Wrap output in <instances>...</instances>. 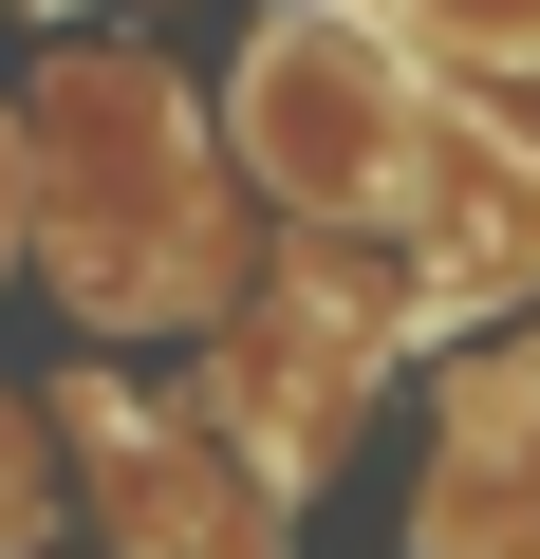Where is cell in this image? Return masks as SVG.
Returning <instances> with one entry per match:
<instances>
[{
	"label": "cell",
	"mask_w": 540,
	"mask_h": 559,
	"mask_svg": "<svg viewBox=\"0 0 540 559\" xmlns=\"http://www.w3.org/2000/svg\"><path fill=\"white\" fill-rule=\"evenodd\" d=\"M242 150L280 168L299 205H392V187H410V94H392V57H373L355 20H261V57H242Z\"/></svg>",
	"instance_id": "cell-1"
},
{
	"label": "cell",
	"mask_w": 540,
	"mask_h": 559,
	"mask_svg": "<svg viewBox=\"0 0 540 559\" xmlns=\"http://www.w3.org/2000/svg\"><path fill=\"white\" fill-rule=\"evenodd\" d=\"M94 448H112V485H131V559H280L205 466H168V429H131V411H94Z\"/></svg>",
	"instance_id": "cell-2"
},
{
	"label": "cell",
	"mask_w": 540,
	"mask_h": 559,
	"mask_svg": "<svg viewBox=\"0 0 540 559\" xmlns=\"http://www.w3.org/2000/svg\"><path fill=\"white\" fill-rule=\"evenodd\" d=\"M447 57H540V0H410Z\"/></svg>",
	"instance_id": "cell-3"
},
{
	"label": "cell",
	"mask_w": 540,
	"mask_h": 559,
	"mask_svg": "<svg viewBox=\"0 0 540 559\" xmlns=\"http://www.w3.org/2000/svg\"><path fill=\"white\" fill-rule=\"evenodd\" d=\"M0 261H20V150H0Z\"/></svg>",
	"instance_id": "cell-4"
}]
</instances>
